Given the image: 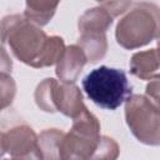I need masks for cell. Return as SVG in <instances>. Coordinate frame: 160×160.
Masks as SVG:
<instances>
[{
    "instance_id": "obj_7",
    "label": "cell",
    "mask_w": 160,
    "mask_h": 160,
    "mask_svg": "<svg viewBox=\"0 0 160 160\" xmlns=\"http://www.w3.org/2000/svg\"><path fill=\"white\" fill-rule=\"evenodd\" d=\"M51 99L55 112H61L71 119L79 115L85 108L81 90L75 85V82H59L55 80Z\"/></svg>"
},
{
    "instance_id": "obj_6",
    "label": "cell",
    "mask_w": 160,
    "mask_h": 160,
    "mask_svg": "<svg viewBox=\"0 0 160 160\" xmlns=\"http://www.w3.org/2000/svg\"><path fill=\"white\" fill-rule=\"evenodd\" d=\"M4 150L14 159H41L38 135L29 125H16L4 132Z\"/></svg>"
},
{
    "instance_id": "obj_8",
    "label": "cell",
    "mask_w": 160,
    "mask_h": 160,
    "mask_svg": "<svg viewBox=\"0 0 160 160\" xmlns=\"http://www.w3.org/2000/svg\"><path fill=\"white\" fill-rule=\"evenodd\" d=\"M86 62V56L81 48L78 44L69 45L65 48L62 56L56 62L55 74L62 82H75Z\"/></svg>"
},
{
    "instance_id": "obj_22",
    "label": "cell",
    "mask_w": 160,
    "mask_h": 160,
    "mask_svg": "<svg viewBox=\"0 0 160 160\" xmlns=\"http://www.w3.org/2000/svg\"><path fill=\"white\" fill-rule=\"evenodd\" d=\"M95 1H99V2H102L104 0H95Z\"/></svg>"
},
{
    "instance_id": "obj_21",
    "label": "cell",
    "mask_w": 160,
    "mask_h": 160,
    "mask_svg": "<svg viewBox=\"0 0 160 160\" xmlns=\"http://www.w3.org/2000/svg\"><path fill=\"white\" fill-rule=\"evenodd\" d=\"M2 139H4V132L0 131V158L4 156V154H5V150H4V141H2Z\"/></svg>"
},
{
    "instance_id": "obj_10",
    "label": "cell",
    "mask_w": 160,
    "mask_h": 160,
    "mask_svg": "<svg viewBox=\"0 0 160 160\" xmlns=\"http://www.w3.org/2000/svg\"><path fill=\"white\" fill-rule=\"evenodd\" d=\"M78 45L86 56V61L95 64L104 59L108 51L106 32H80Z\"/></svg>"
},
{
    "instance_id": "obj_5",
    "label": "cell",
    "mask_w": 160,
    "mask_h": 160,
    "mask_svg": "<svg viewBox=\"0 0 160 160\" xmlns=\"http://www.w3.org/2000/svg\"><path fill=\"white\" fill-rule=\"evenodd\" d=\"M125 120L138 141L150 146L160 144L158 102L145 95H130L125 100Z\"/></svg>"
},
{
    "instance_id": "obj_16",
    "label": "cell",
    "mask_w": 160,
    "mask_h": 160,
    "mask_svg": "<svg viewBox=\"0 0 160 160\" xmlns=\"http://www.w3.org/2000/svg\"><path fill=\"white\" fill-rule=\"evenodd\" d=\"M16 95V82L8 72H0V111L10 106Z\"/></svg>"
},
{
    "instance_id": "obj_18",
    "label": "cell",
    "mask_w": 160,
    "mask_h": 160,
    "mask_svg": "<svg viewBox=\"0 0 160 160\" xmlns=\"http://www.w3.org/2000/svg\"><path fill=\"white\" fill-rule=\"evenodd\" d=\"M100 4H101L100 6L106 12H109V15L114 19L129 10L131 5V0H104Z\"/></svg>"
},
{
    "instance_id": "obj_13",
    "label": "cell",
    "mask_w": 160,
    "mask_h": 160,
    "mask_svg": "<svg viewBox=\"0 0 160 160\" xmlns=\"http://www.w3.org/2000/svg\"><path fill=\"white\" fill-rule=\"evenodd\" d=\"M64 131L59 129H45L38 135V149L41 159H60L59 148Z\"/></svg>"
},
{
    "instance_id": "obj_3",
    "label": "cell",
    "mask_w": 160,
    "mask_h": 160,
    "mask_svg": "<svg viewBox=\"0 0 160 160\" xmlns=\"http://www.w3.org/2000/svg\"><path fill=\"white\" fill-rule=\"evenodd\" d=\"M159 34V9L151 2H138L118 22L115 38L118 44L134 50L155 40Z\"/></svg>"
},
{
    "instance_id": "obj_9",
    "label": "cell",
    "mask_w": 160,
    "mask_h": 160,
    "mask_svg": "<svg viewBox=\"0 0 160 160\" xmlns=\"http://www.w3.org/2000/svg\"><path fill=\"white\" fill-rule=\"evenodd\" d=\"M130 72L141 80H152L159 78V52L158 49L138 51L129 62Z\"/></svg>"
},
{
    "instance_id": "obj_19",
    "label": "cell",
    "mask_w": 160,
    "mask_h": 160,
    "mask_svg": "<svg viewBox=\"0 0 160 160\" xmlns=\"http://www.w3.org/2000/svg\"><path fill=\"white\" fill-rule=\"evenodd\" d=\"M12 69V60L8 51L4 49V46L0 45V72H8L10 74Z\"/></svg>"
},
{
    "instance_id": "obj_17",
    "label": "cell",
    "mask_w": 160,
    "mask_h": 160,
    "mask_svg": "<svg viewBox=\"0 0 160 160\" xmlns=\"http://www.w3.org/2000/svg\"><path fill=\"white\" fill-rule=\"evenodd\" d=\"M119 145L118 142L109 136L101 135L99 144L94 151V154L91 155L90 159H110L114 160L119 156Z\"/></svg>"
},
{
    "instance_id": "obj_1",
    "label": "cell",
    "mask_w": 160,
    "mask_h": 160,
    "mask_svg": "<svg viewBox=\"0 0 160 160\" xmlns=\"http://www.w3.org/2000/svg\"><path fill=\"white\" fill-rule=\"evenodd\" d=\"M48 40L41 26L20 14H10L0 20V41L21 62L35 68Z\"/></svg>"
},
{
    "instance_id": "obj_14",
    "label": "cell",
    "mask_w": 160,
    "mask_h": 160,
    "mask_svg": "<svg viewBox=\"0 0 160 160\" xmlns=\"http://www.w3.org/2000/svg\"><path fill=\"white\" fill-rule=\"evenodd\" d=\"M65 48L66 46H65V42H64L62 38L56 36V35L48 36L45 46H44L40 56H39V59L36 61L35 69L56 65V62L62 56V54L65 51Z\"/></svg>"
},
{
    "instance_id": "obj_20",
    "label": "cell",
    "mask_w": 160,
    "mask_h": 160,
    "mask_svg": "<svg viewBox=\"0 0 160 160\" xmlns=\"http://www.w3.org/2000/svg\"><path fill=\"white\" fill-rule=\"evenodd\" d=\"M146 96L155 102L159 101V78L150 80L146 86Z\"/></svg>"
},
{
    "instance_id": "obj_15",
    "label": "cell",
    "mask_w": 160,
    "mask_h": 160,
    "mask_svg": "<svg viewBox=\"0 0 160 160\" xmlns=\"http://www.w3.org/2000/svg\"><path fill=\"white\" fill-rule=\"evenodd\" d=\"M56 79L54 78H46L41 82L38 84L35 92H34V100L38 105V108L45 112H55L52 106V86Z\"/></svg>"
},
{
    "instance_id": "obj_11",
    "label": "cell",
    "mask_w": 160,
    "mask_h": 160,
    "mask_svg": "<svg viewBox=\"0 0 160 160\" xmlns=\"http://www.w3.org/2000/svg\"><path fill=\"white\" fill-rule=\"evenodd\" d=\"M112 24V18L101 6L86 10L78 22L80 32H106Z\"/></svg>"
},
{
    "instance_id": "obj_4",
    "label": "cell",
    "mask_w": 160,
    "mask_h": 160,
    "mask_svg": "<svg viewBox=\"0 0 160 160\" xmlns=\"http://www.w3.org/2000/svg\"><path fill=\"white\" fill-rule=\"evenodd\" d=\"M100 122L85 106L79 115L72 118V125L64 136L59 148L60 159H90L100 140Z\"/></svg>"
},
{
    "instance_id": "obj_2",
    "label": "cell",
    "mask_w": 160,
    "mask_h": 160,
    "mask_svg": "<svg viewBox=\"0 0 160 160\" xmlns=\"http://www.w3.org/2000/svg\"><path fill=\"white\" fill-rule=\"evenodd\" d=\"M81 85L88 98L106 110H116L132 92L125 71L105 65L91 70L82 79Z\"/></svg>"
},
{
    "instance_id": "obj_12",
    "label": "cell",
    "mask_w": 160,
    "mask_h": 160,
    "mask_svg": "<svg viewBox=\"0 0 160 160\" xmlns=\"http://www.w3.org/2000/svg\"><path fill=\"white\" fill-rule=\"evenodd\" d=\"M61 0H25L24 16L39 26H45L55 15Z\"/></svg>"
}]
</instances>
